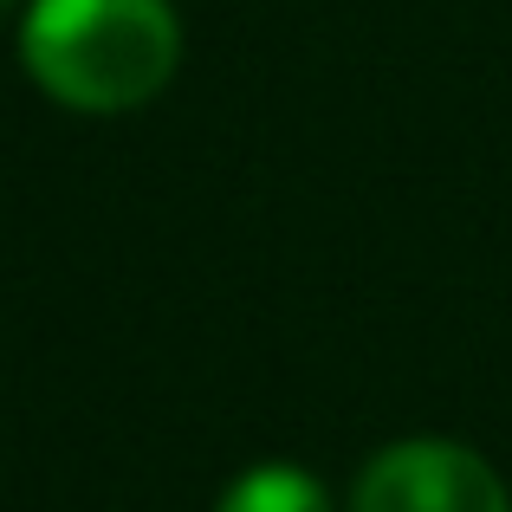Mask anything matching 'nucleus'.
<instances>
[{
  "label": "nucleus",
  "instance_id": "2",
  "mask_svg": "<svg viewBox=\"0 0 512 512\" xmlns=\"http://www.w3.org/2000/svg\"><path fill=\"white\" fill-rule=\"evenodd\" d=\"M350 512H512L506 480L461 441H389L350 487Z\"/></svg>",
  "mask_w": 512,
  "mask_h": 512
},
{
  "label": "nucleus",
  "instance_id": "3",
  "mask_svg": "<svg viewBox=\"0 0 512 512\" xmlns=\"http://www.w3.org/2000/svg\"><path fill=\"white\" fill-rule=\"evenodd\" d=\"M221 512H331V493L305 467L273 461V467H247L221 493Z\"/></svg>",
  "mask_w": 512,
  "mask_h": 512
},
{
  "label": "nucleus",
  "instance_id": "1",
  "mask_svg": "<svg viewBox=\"0 0 512 512\" xmlns=\"http://www.w3.org/2000/svg\"><path fill=\"white\" fill-rule=\"evenodd\" d=\"M20 59L72 111H137L175 78L182 26L169 0H33Z\"/></svg>",
  "mask_w": 512,
  "mask_h": 512
},
{
  "label": "nucleus",
  "instance_id": "4",
  "mask_svg": "<svg viewBox=\"0 0 512 512\" xmlns=\"http://www.w3.org/2000/svg\"><path fill=\"white\" fill-rule=\"evenodd\" d=\"M0 7H13V0H0Z\"/></svg>",
  "mask_w": 512,
  "mask_h": 512
}]
</instances>
